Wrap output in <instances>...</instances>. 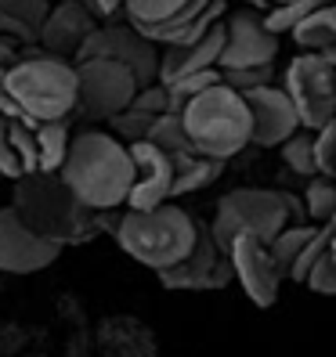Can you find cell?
<instances>
[{
  "mask_svg": "<svg viewBox=\"0 0 336 357\" xmlns=\"http://www.w3.org/2000/svg\"><path fill=\"white\" fill-rule=\"evenodd\" d=\"M58 174L87 209H94V213H112L116 206H123L131 199L138 166L131 155V144H123L116 134L87 130V134L73 137L66 166Z\"/></svg>",
  "mask_w": 336,
  "mask_h": 357,
  "instance_id": "cell-1",
  "label": "cell"
},
{
  "mask_svg": "<svg viewBox=\"0 0 336 357\" xmlns=\"http://www.w3.org/2000/svg\"><path fill=\"white\" fill-rule=\"evenodd\" d=\"M11 206L36 235H44L58 245L91 238L101 224V213L83 206L73 195V188L61 181V174H48V170H33L18 177L11 192Z\"/></svg>",
  "mask_w": 336,
  "mask_h": 357,
  "instance_id": "cell-2",
  "label": "cell"
},
{
  "mask_svg": "<svg viewBox=\"0 0 336 357\" xmlns=\"http://www.w3.org/2000/svg\"><path fill=\"white\" fill-rule=\"evenodd\" d=\"M116 242L131 260L159 275L177 267L196 249L199 224L174 202H163L156 209H127L116 224Z\"/></svg>",
  "mask_w": 336,
  "mask_h": 357,
  "instance_id": "cell-3",
  "label": "cell"
},
{
  "mask_svg": "<svg viewBox=\"0 0 336 357\" xmlns=\"http://www.w3.org/2000/svg\"><path fill=\"white\" fill-rule=\"evenodd\" d=\"M181 119H184V130L192 137V149L199 155L228 162L246 144H254V112H249V101L242 91L228 87V83H217V87L196 94L181 109Z\"/></svg>",
  "mask_w": 336,
  "mask_h": 357,
  "instance_id": "cell-4",
  "label": "cell"
},
{
  "mask_svg": "<svg viewBox=\"0 0 336 357\" xmlns=\"http://www.w3.org/2000/svg\"><path fill=\"white\" fill-rule=\"evenodd\" d=\"M8 94L26 112L29 123H54L69 119L80 105V76L76 66L66 58L40 54V58H18L4 69Z\"/></svg>",
  "mask_w": 336,
  "mask_h": 357,
  "instance_id": "cell-5",
  "label": "cell"
},
{
  "mask_svg": "<svg viewBox=\"0 0 336 357\" xmlns=\"http://www.w3.org/2000/svg\"><path fill=\"white\" fill-rule=\"evenodd\" d=\"M293 213H297V199L289 192H275V188H235V192H228L217 202L210 231H214V238L228 253L232 242L242 235L271 242L279 231L289 227Z\"/></svg>",
  "mask_w": 336,
  "mask_h": 357,
  "instance_id": "cell-6",
  "label": "cell"
},
{
  "mask_svg": "<svg viewBox=\"0 0 336 357\" xmlns=\"http://www.w3.org/2000/svg\"><path fill=\"white\" fill-rule=\"evenodd\" d=\"M282 87L297 105L304 130H322L329 119H336V66H329L319 51L293 58L286 66Z\"/></svg>",
  "mask_w": 336,
  "mask_h": 357,
  "instance_id": "cell-7",
  "label": "cell"
},
{
  "mask_svg": "<svg viewBox=\"0 0 336 357\" xmlns=\"http://www.w3.org/2000/svg\"><path fill=\"white\" fill-rule=\"evenodd\" d=\"M76 76H80V109L91 119H112L127 112L141 91V79L134 76V69L116 58H83L76 61Z\"/></svg>",
  "mask_w": 336,
  "mask_h": 357,
  "instance_id": "cell-8",
  "label": "cell"
},
{
  "mask_svg": "<svg viewBox=\"0 0 336 357\" xmlns=\"http://www.w3.org/2000/svg\"><path fill=\"white\" fill-rule=\"evenodd\" d=\"M76 58L80 61L83 58H116V61H123V66L134 69V76L141 79V87L159 83V66H163V54L156 51V44L131 22L127 26H119V22L98 26L94 36L83 44V51Z\"/></svg>",
  "mask_w": 336,
  "mask_h": 357,
  "instance_id": "cell-9",
  "label": "cell"
},
{
  "mask_svg": "<svg viewBox=\"0 0 336 357\" xmlns=\"http://www.w3.org/2000/svg\"><path fill=\"white\" fill-rule=\"evenodd\" d=\"M279 58V36L268 29L264 15L257 8H239L224 15V54L221 73L228 69H249V66H275Z\"/></svg>",
  "mask_w": 336,
  "mask_h": 357,
  "instance_id": "cell-10",
  "label": "cell"
},
{
  "mask_svg": "<svg viewBox=\"0 0 336 357\" xmlns=\"http://www.w3.org/2000/svg\"><path fill=\"white\" fill-rule=\"evenodd\" d=\"M61 249L44 235H36V231L18 217L15 206H4L0 209V271L4 275H36V271L51 267Z\"/></svg>",
  "mask_w": 336,
  "mask_h": 357,
  "instance_id": "cell-11",
  "label": "cell"
},
{
  "mask_svg": "<svg viewBox=\"0 0 336 357\" xmlns=\"http://www.w3.org/2000/svg\"><path fill=\"white\" fill-rule=\"evenodd\" d=\"M235 278V271H232V260H228V253L221 249V242L214 238V231L203 227L199 224V242L196 249L188 253L177 267L170 271H159V282L166 289H221Z\"/></svg>",
  "mask_w": 336,
  "mask_h": 357,
  "instance_id": "cell-12",
  "label": "cell"
},
{
  "mask_svg": "<svg viewBox=\"0 0 336 357\" xmlns=\"http://www.w3.org/2000/svg\"><path fill=\"white\" fill-rule=\"evenodd\" d=\"M228 260H232V271H235L242 292L257 307H271L279 300V285H282L286 275L279 271L268 242H261L254 235H242V238L232 242V249H228Z\"/></svg>",
  "mask_w": 336,
  "mask_h": 357,
  "instance_id": "cell-13",
  "label": "cell"
},
{
  "mask_svg": "<svg viewBox=\"0 0 336 357\" xmlns=\"http://www.w3.org/2000/svg\"><path fill=\"white\" fill-rule=\"evenodd\" d=\"M131 155H134V166H138V177H134V188H131L127 209H156L163 202H170L174 199V177H177L174 155L156 149L152 141H134Z\"/></svg>",
  "mask_w": 336,
  "mask_h": 357,
  "instance_id": "cell-14",
  "label": "cell"
},
{
  "mask_svg": "<svg viewBox=\"0 0 336 357\" xmlns=\"http://www.w3.org/2000/svg\"><path fill=\"white\" fill-rule=\"evenodd\" d=\"M246 101H249V112H254V144H261V149H275V144L282 149L304 127L286 87H271L268 83V87L249 91Z\"/></svg>",
  "mask_w": 336,
  "mask_h": 357,
  "instance_id": "cell-15",
  "label": "cell"
},
{
  "mask_svg": "<svg viewBox=\"0 0 336 357\" xmlns=\"http://www.w3.org/2000/svg\"><path fill=\"white\" fill-rule=\"evenodd\" d=\"M94 11L80 0H61L58 8H51L44 29H40V47L44 54H54V58H69V54H80L83 44L94 36Z\"/></svg>",
  "mask_w": 336,
  "mask_h": 357,
  "instance_id": "cell-16",
  "label": "cell"
},
{
  "mask_svg": "<svg viewBox=\"0 0 336 357\" xmlns=\"http://www.w3.org/2000/svg\"><path fill=\"white\" fill-rule=\"evenodd\" d=\"M221 54H224V22H217L206 36L192 40V44L166 47L163 51V66H159V83H174L181 76L221 69Z\"/></svg>",
  "mask_w": 336,
  "mask_h": 357,
  "instance_id": "cell-17",
  "label": "cell"
},
{
  "mask_svg": "<svg viewBox=\"0 0 336 357\" xmlns=\"http://www.w3.org/2000/svg\"><path fill=\"white\" fill-rule=\"evenodd\" d=\"M51 15V0H0V36H11L15 44H40Z\"/></svg>",
  "mask_w": 336,
  "mask_h": 357,
  "instance_id": "cell-18",
  "label": "cell"
},
{
  "mask_svg": "<svg viewBox=\"0 0 336 357\" xmlns=\"http://www.w3.org/2000/svg\"><path fill=\"white\" fill-rule=\"evenodd\" d=\"M36 144H40V170L58 174L61 166H66L69 144H73L69 123H66V119H54V123H36Z\"/></svg>",
  "mask_w": 336,
  "mask_h": 357,
  "instance_id": "cell-19",
  "label": "cell"
},
{
  "mask_svg": "<svg viewBox=\"0 0 336 357\" xmlns=\"http://www.w3.org/2000/svg\"><path fill=\"white\" fill-rule=\"evenodd\" d=\"M145 141H152L156 149H163L166 155H174V162H177V159H188V155H199V152L192 149V137H188V130H184L181 112L159 116V119L152 123V130H149V137H145Z\"/></svg>",
  "mask_w": 336,
  "mask_h": 357,
  "instance_id": "cell-20",
  "label": "cell"
},
{
  "mask_svg": "<svg viewBox=\"0 0 336 357\" xmlns=\"http://www.w3.org/2000/svg\"><path fill=\"white\" fill-rule=\"evenodd\" d=\"M224 170L221 159H210V155H188V159H177V177H174V199L181 195H192L199 188L214 184Z\"/></svg>",
  "mask_w": 336,
  "mask_h": 357,
  "instance_id": "cell-21",
  "label": "cell"
},
{
  "mask_svg": "<svg viewBox=\"0 0 336 357\" xmlns=\"http://www.w3.org/2000/svg\"><path fill=\"white\" fill-rule=\"evenodd\" d=\"M293 40H297V47H304V51H329V47H336V0L326 4L319 15H311L304 26L293 29Z\"/></svg>",
  "mask_w": 336,
  "mask_h": 357,
  "instance_id": "cell-22",
  "label": "cell"
},
{
  "mask_svg": "<svg viewBox=\"0 0 336 357\" xmlns=\"http://www.w3.org/2000/svg\"><path fill=\"white\" fill-rule=\"evenodd\" d=\"M314 231H319V227H307V224H289L286 231H279V235L268 242L271 257H275V264H279V271H282L286 278H289L293 264H297V257L304 253V245L314 238Z\"/></svg>",
  "mask_w": 336,
  "mask_h": 357,
  "instance_id": "cell-23",
  "label": "cell"
},
{
  "mask_svg": "<svg viewBox=\"0 0 336 357\" xmlns=\"http://www.w3.org/2000/svg\"><path fill=\"white\" fill-rule=\"evenodd\" d=\"M326 4H333V0H289V4H282V8L264 11V22L275 36H282V33H293L297 26H304L307 18L319 15Z\"/></svg>",
  "mask_w": 336,
  "mask_h": 357,
  "instance_id": "cell-24",
  "label": "cell"
},
{
  "mask_svg": "<svg viewBox=\"0 0 336 357\" xmlns=\"http://www.w3.org/2000/svg\"><path fill=\"white\" fill-rule=\"evenodd\" d=\"M282 162L300 177H319V159H314V134L297 130L282 144Z\"/></svg>",
  "mask_w": 336,
  "mask_h": 357,
  "instance_id": "cell-25",
  "label": "cell"
},
{
  "mask_svg": "<svg viewBox=\"0 0 336 357\" xmlns=\"http://www.w3.org/2000/svg\"><path fill=\"white\" fill-rule=\"evenodd\" d=\"M304 206H307V217H311V220L329 224V220L336 217V181H333V177H311L307 195H304Z\"/></svg>",
  "mask_w": 336,
  "mask_h": 357,
  "instance_id": "cell-26",
  "label": "cell"
},
{
  "mask_svg": "<svg viewBox=\"0 0 336 357\" xmlns=\"http://www.w3.org/2000/svg\"><path fill=\"white\" fill-rule=\"evenodd\" d=\"M329 249H333V231L322 224L319 231H314V238L304 245V253L297 257V264H293V271H289V278L304 285V282H307V275H311V267L319 264V260L329 253Z\"/></svg>",
  "mask_w": 336,
  "mask_h": 357,
  "instance_id": "cell-27",
  "label": "cell"
},
{
  "mask_svg": "<svg viewBox=\"0 0 336 357\" xmlns=\"http://www.w3.org/2000/svg\"><path fill=\"white\" fill-rule=\"evenodd\" d=\"M11 144H15L18 159H22V166H26V174L40 170V144H36V123H29V119H11Z\"/></svg>",
  "mask_w": 336,
  "mask_h": 357,
  "instance_id": "cell-28",
  "label": "cell"
},
{
  "mask_svg": "<svg viewBox=\"0 0 336 357\" xmlns=\"http://www.w3.org/2000/svg\"><path fill=\"white\" fill-rule=\"evenodd\" d=\"M159 116H152V112H141V109H131L127 112H119V116H112L109 123H112V130H116V137H123L127 144H134V141H145L149 137V130H152V123H156Z\"/></svg>",
  "mask_w": 336,
  "mask_h": 357,
  "instance_id": "cell-29",
  "label": "cell"
},
{
  "mask_svg": "<svg viewBox=\"0 0 336 357\" xmlns=\"http://www.w3.org/2000/svg\"><path fill=\"white\" fill-rule=\"evenodd\" d=\"M314 134V159H319V174L322 177H336V119H329L322 130Z\"/></svg>",
  "mask_w": 336,
  "mask_h": 357,
  "instance_id": "cell-30",
  "label": "cell"
},
{
  "mask_svg": "<svg viewBox=\"0 0 336 357\" xmlns=\"http://www.w3.org/2000/svg\"><path fill=\"white\" fill-rule=\"evenodd\" d=\"M22 174H26V166H22V159H18L15 144H11V119L0 116V177L18 181Z\"/></svg>",
  "mask_w": 336,
  "mask_h": 357,
  "instance_id": "cell-31",
  "label": "cell"
},
{
  "mask_svg": "<svg viewBox=\"0 0 336 357\" xmlns=\"http://www.w3.org/2000/svg\"><path fill=\"white\" fill-rule=\"evenodd\" d=\"M271 66H249V69H228L224 73V83L228 87H235V91H242V94H249V91H257V87H268L271 83Z\"/></svg>",
  "mask_w": 336,
  "mask_h": 357,
  "instance_id": "cell-32",
  "label": "cell"
},
{
  "mask_svg": "<svg viewBox=\"0 0 336 357\" xmlns=\"http://www.w3.org/2000/svg\"><path fill=\"white\" fill-rule=\"evenodd\" d=\"M311 292H319V296H336V260H333V249L311 267V275L304 282Z\"/></svg>",
  "mask_w": 336,
  "mask_h": 357,
  "instance_id": "cell-33",
  "label": "cell"
},
{
  "mask_svg": "<svg viewBox=\"0 0 336 357\" xmlns=\"http://www.w3.org/2000/svg\"><path fill=\"white\" fill-rule=\"evenodd\" d=\"M119 8H123V0H91V11H94V15H105V18L116 15Z\"/></svg>",
  "mask_w": 336,
  "mask_h": 357,
  "instance_id": "cell-34",
  "label": "cell"
},
{
  "mask_svg": "<svg viewBox=\"0 0 336 357\" xmlns=\"http://www.w3.org/2000/svg\"><path fill=\"white\" fill-rule=\"evenodd\" d=\"M15 51H18L15 40H11V36H0V66H11V61H18Z\"/></svg>",
  "mask_w": 336,
  "mask_h": 357,
  "instance_id": "cell-35",
  "label": "cell"
},
{
  "mask_svg": "<svg viewBox=\"0 0 336 357\" xmlns=\"http://www.w3.org/2000/svg\"><path fill=\"white\" fill-rule=\"evenodd\" d=\"M239 4H246V8H257V11H268V0H239Z\"/></svg>",
  "mask_w": 336,
  "mask_h": 357,
  "instance_id": "cell-36",
  "label": "cell"
},
{
  "mask_svg": "<svg viewBox=\"0 0 336 357\" xmlns=\"http://www.w3.org/2000/svg\"><path fill=\"white\" fill-rule=\"evenodd\" d=\"M326 227H329V231H333V235H336V217H333V220H329V224H326Z\"/></svg>",
  "mask_w": 336,
  "mask_h": 357,
  "instance_id": "cell-37",
  "label": "cell"
},
{
  "mask_svg": "<svg viewBox=\"0 0 336 357\" xmlns=\"http://www.w3.org/2000/svg\"><path fill=\"white\" fill-rule=\"evenodd\" d=\"M333 260H336V235H333Z\"/></svg>",
  "mask_w": 336,
  "mask_h": 357,
  "instance_id": "cell-38",
  "label": "cell"
}]
</instances>
